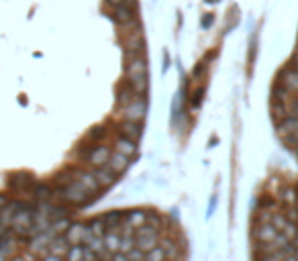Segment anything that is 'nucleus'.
Returning <instances> with one entry per match:
<instances>
[{
    "label": "nucleus",
    "mask_w": 298,
    "mask_h": 261,
    "mask_svg": "<svg viewBox=\"0 0 298 261\" xmlns=\"http://www.w3.org/2000/svg\"><path fill=\"white\" fill-rule=\"evenodd\" d=\"M127 78L133 86V92H137L139 96L147 90V65L143 57H135L133 61H129L127 65Z\"/></svg>",
    "instance_id": "nucleus-1"
},
{
    "label": "nucleus",
    "mask_w": 298,
    "mask_h": 261,
    "mask_svg": "<svg viewBox=\"0 0 298 261\" xmlns=\"http://www.w3.org/2000/svg\"><path fill=\"white\" fill-rule=\"evenodd\" d=\"M90 192H88L84 186H82V182L80 180H72L68 186H64L62 188V198L66 200V202H70V204H84V202H88L90 200Z\"/></svg>",
    "instance_id": "nucleus-2"
},
{
    "label": "nucleus",
    "mask_w": 298,
    "mask_h": 261,
    "mask_svg": "<svg viewBox=\"0 0 298 261\" xmlns=\"http://www.w3.org/2000/svg\"><path fill=\"white\" fill-rule=\"evenodd\" d=\"M92 237H94V233L90 231V226H88V224H72L66 231L64 239L70 245H86Z\"/></svg>",
    "instance_id": "nucleus-3"
},
{
    "label": "nucleus",
    "mask_w": 298,
    "mask_h": 261,
    "mask_svg": "<svg viewBox=\"0 0 298 261\" xmlns=\"http://www.w3.org/2000/svg\"><path fill=\"white\" fill-rule=\"evenodd\" d=\"M149 220H152V216H149L147 212H143V210H131V212H127V216L123 220V235H133L135 228H141Z\"/></svg>",
    "instance_id": "nucleus-4"
},
{
    "label": "nucleus",
    "mask_w": 298,
    "mask_h": 261,
    "mask_svg": "<svg viewBox=\"0 0 298 261\" xmlns=\"http://www.w3.org/2000/svg\"><path fill=\"white\" fill-rule=\"evenodd\" d=\"M33 226V208H27V210H19L13 214L11 218V228L15 233L23 235V233H29V228Z\"/></svg>",
    "instance_id": "nucleus-5"
},
{
    "label": "nucleus",
    "mask_w": 298,
    "mask_h": 261,
    "mask_svg": "<svg viewBox=\"0 0 298 261\" xmlns=\"http://www.w3.org/2000/svg\"><path fill=\"white\" fill-rule=\"evenodd\" d=\"M145 112H147V102L143 100L141 96H137V98H133V100L123 108V116L127 118V120H133V122H139V120H143V116H145Z\"/></svg>",
    "instance_id": "nucleus-6"
},
{
    "label": "nucleus",
    "mask_w": 298,
    "mask_h": 261,
    "mask_svg": "<svg viewBox=\"0 0 298 261\" xmlns=\"http://www.w3.org/2000/svg\"><path fill=\"white\" fill-rule=\"evenodd\" d=\"M278 228L270 222V220H259V224L255 226V233H253V237H255V241L259 243V245H265V243H270V241H274L276 237H278Z\"/></svg>",
    "instance_id": "nucleus-7"
},
{
    "label": "nucleus",
    "mask_w": 298,
    "mask_h": 261,
    "mask_svg": "<svg viewBox=\"0 0 298 261\" xmlns=\"http://www.w3.org/2000/svg\"><path fill=\"white\" fill-rule=\"evenodd\" d=\"M127 166H129V157H125V155H121L118 151H114V153H110V157H108V161H106V170L112 174V176H118L123 170H127Z\"/></svg>",
    "instance_id": "nucleus-8"
},
{
    "label": "nucleus",
    "mask_w": 298,
    "mask_h": 261,
    "mask_svg": "<svg viewBox=\"0 0 298 261\" xmlns=\"http://www.w3.org/2000/svg\"><path fill=\"white\" fill-rule=\"evenodd\" d=\"M108 157H110V149L104 147V145H98V147H94L90 153H88V161H90L94 168H104Z\"/></svg>",
    "instance_id": "nucleus-9"
},
{
    "label": "nucleus",
    "mask_w": 298,
    "mask_h": 261,
    "mask_svg": "<svg viewBox=\"0 0 298 261\" xmlns=\"http://www.w3.org/2000/svg\"><path fill=\"white\" fill-rule=\"evenodd\" d=\"M76 180H80L82 186H84L88 192H90V194H96V192L102 190V186L98 184V180H96V176H94L92 172H78V174H76Z\"/></svg>",
    "instance_id": "nucleus-10"
},
{
    "label": "nucleus",
    "mask_w": 298,
    "mask_h": 261,
    "mask_svg": "<svg viewBox=\"0 0 298 261\" xmlns=\"http://www.w3.org/2000/svg\"><path fill=\"white\" fill-rule=\"evenodd\" d=\"M114 147H116V151H118V153L125 155V157H129V159L137 153V143H135L133 139H127V137H121V139L116 141V145H114Z\"/></svg>",
    "instance_id": "nucleus-11"
},
{
    "label": "nucleus",
    "mask_w": 298,
    "mask_h": 261,
    "mask_svg": "<svg viewBox=\"0 0 298 261\" xmlns=\"http://www.w3.org/2000/svg\"><path fill=\"white\" fill-rule=\"evenodd\" d=\"M114 19L121 23V25H129V23H133L135 21V15H133V9L125 3V5H121V7H116L114 9Z\"/></svg>",
    "instance_id": "nucleus-12"
},
{
    "label": "nucleus",
    "mask_w": 298,
    "mask_h": 261,
    "mask_svg": "<svg viewBox=\"0 0 298 261\" xmlns=\"http://www.w3.org/2000/svg\"><path fill=\"white\" fill-rule=\"evenodd\" d=\"M278 128H280V135H284V137L298 133V116H286Z\"/></svg>",
    "instance_id": "nucleus-13"
},
{
    "label": "nucleus",
    "mask_w": 298,
    "mask_h": 261,
    "mask_svg": "<svg viewBox=\"0 0 298 261\" xmlns=\"http://www.w3.org/2000/svg\"><path fill=\"white\" fill-rule=\"evenodd\" d=\"M102 243H104V251H118V245H121V233H114V231H108L106 235H102Z\"/></svg>",
    "instance_id": "nucleus-14"
},
{
    "label": "nucleus",
    "mask_w": 298,
    "mask_h": 261,
    "mask_svg": "<svg viewBox=\"0 0 298 261\" xmlns=\"http://www.w3.org/2000/svg\"><path fill=\"white\" fill-rule=\"evenodd\" d=\"M296 251V245H292V243H288L284 249H278V251H274V253H267L265 257H263V261H284L288 255H292Z\"/></svg>",
    "instance_id": "nucleus-15"
},
{
    "label": "nucleus",
    "mask_w": 298,
    "mask_h": 261,
    "mask_svg": "<svg viewBox=\"0 0 298 261\" xmlns=\"http://www.w3.org/2000/svg\"><path fill=\"white\" fill-rule=\"evenodd\" d=\"M288 243H290L288 237H286L284 233H278V237H276L274 241H270V243L263 245V251H265V253H274V251H278V249H284Z\"/></svg>",
    "instance_id": "nucleus-16"
},
{
    "label": "nucleus",
    "mask_w": 298,
    "mask_h": 261,
    "mask_svg": "<svg viewBox=\"0 0 298 261\" xmlns=\"http://www.w3.org/2000/svg\"><path fill=\"white\" fill-rule=\"evenodd\" d=\"M166 259H168V249L162 247V245H158L152 251L145 253V259L143 261H166Z\"/></svg>",
    "instance_id": "nucleus-17"
},
{
    "label": "nucleus",
    "mask_w": 298,
    "mask_h": 261,
    "mask_svg": "<svg viewBox=\"0 0 298 261\" xmlns=\"http://www.w3.org/2000/svg\"><path fill=\"white\" fill-rule=\"evenodd\" d=\"M92 174L96 176V180H98V184H100L102 188L110 186V184H112V180H114V176H112L106 168H94V170H92Z\"/></svg>",
    "instance_id": "nucleus-18"
},
{
    "label": "nucleus",
    "mask_w": 298,
    "mask_h": 261,
    "mask_svg": "<svg viewBox=\"0 0 298 261\" xmlns=\"http://www.w3.org/2000/svg\"><path fill=\"white\" fill-rule=\"evenodd\" d=\"M11 186H13V188H17V190L31 188V186H33V178H31V176H27V174L13 176V180H11Z\"/></svg>",
    "instance_id": "nucleus-19"
},
{
    "label": "nucleus",
    "mask_w": 298,
    "mask_h": 261,
    "mask_svg": "<svg viewBox=\"0 0 298 261\" xmlns=\"http://www.w3.org/2000/svg\"><path fill=\"white\" fill-rule=\"evenodd\" d=\"M64 257H66V261H80V259H84V245H70Z\"/></svg>",
    "instance_id": "nucleus-20"
},
{
    "label": "nucleus",
    "mask_w": 298,
    "mask_h": 261,
    "mask_svg": "<svg viewBox=\"0 0 298 261\" xmlns=\"http://www.w3.org/2000/svg\"><path fill=\"white\" fill-rule=\"evenodd\" d=\"M123 128H125V133H127V139H135V137H139V133H141V126H139L137 122H133V120H127V122L123 124Z\"/></svg>",
    "instance_id": "nucleus-21"
},
{
    "label": "nucleus",
    "mask_w": 298,
    "mask_h": 261,
    "mask_svg": "<svg viewBox=\"0 0 298 261\" xmlns=\"http://www.w3.org/2000/svg\"><path fill=\"white\" fill-rule=\"evenodd\" d=\"M270 222H272V224H274V226L278 228V231H282V228L286 226V222H288V218H286L284 214H280V212H274V214H272V220H270Z\"/></svg>",
    "instance_id": "nucleus-22"
},
{
    "label": "nucleus",
    "mask_w": 298,
    "mask_h": 261,
    "mask_svg": "<svg viewBox=\"0 0 298 261\" xmlns=\"http://www.w3.org/2000/svg\"><path fill=\"white\" fill-rule=\"evenodd\" d=\"M127 259H129V261H143V259H145V253L135 247V249H131V251L127 253Z\"/></svg>",
    "instance_id": "nucleus-23"
},
{
    "label": "nucleus",
    "mask_w": 298,
    "mask_h": 261,
    "mask_svg": "<svg viewBox=\"0 0 298 261\" xmlns=\"http://www.w3.org/2000/svg\"><path fill=\"white\" fill-rule=\"evenodd\" d=\"M110 261H129L127 259V253H121V251H114L110 255Z\"/></svg>",
    "instance_id": "nucleus-24"
},
{
    "label": "nucleus",
    "mask_w": 298,
    "mask_h": 261,
    "mask_svg": "<svg viewBox=\"0 0 298 261\" xmlns=\"http://www.w3.org/2000/svg\"><path fill=\"white\" fill-rule=\"evenodd\" d=\"M9 196H5V194H0V210H3V208H7L9 206Z\"/></svg>",
    "instance_id": "nucleus-25"
},
{
    "label": "nucleus",
    "mask_w": 298,
    "mask_h": 261,
    "mask_svg": "<svg viewBox=\"0 0 298 261\" xmlns=\"http://www.w3.org/2000/svg\"><path fill=\"white\" fill-rule=\"evenodd\" d=\"M106 5H108V7H114V9H116V7L125 5V0H106Z\"/></svg>",
    "instance_id": "nucleus-26"
},
{
    "label": "nucleus",
    "mask_w": 298,
    "mask_h": 261,
    "mask_svg": "<svg viewBox=\"0 0 298 261\" xmlns=\"http://www.w3.org/2000/svg\"><path fill=\"white\" fill-rule=\"evenodd\" d=\"M43 261H62V257H59V255H53V253H49Z\"/></svg>",
    "instance_id": "nucleus-27"
},
{
    "label": "nucleus",
    "mask_w": 298,
    "mask_h": 261,
    "mask_svg": "<svg viewBox=\"0 0 298 261\" xmlns=\"http://www.w3.org/2000/svg\"><path fill=\"white\" fill-rule=\"evenodd\" d=\"M294 61H296V65H298V49L294 51Z\"/></svg>",
    "instance_id": "nucleus-28"
},
{
    "label": "nucleus",
    "mask_w": 298,
    "mask_h": 261,
    "mask_svg": "<svg viewBox=\"0 0 298 261\" xmlns=\"http://www.w3.org/2000/svg\"><path fill=\"white\" fill-rule=\"evenodd\" d=\"M125 3H127V5H133V3H135V0H125Z\"/></svg>",
    "instance_id": "nucleus-29"
},
{
    "label": "nucleus",
    "mask_w": 298,
    "mask_h": 261,
    "mask_svg": "<svg viewBox=\"0 0 298 261\" xmlns=\"http://www.w3.org/2000/svg\"><path fill=\"white\" fill-rule=\"evenodd\" d=\"M80 261H92V259H86V257H84V259H80Z\"/></svg>",
    "instance_id": "nucleus-30"
},
{
    "label": "nucleus",
    "mask_w": 298,
    "mask_h": 261,
    "mask_svg": "<svg viewBox=\"0 0 298 261\" xmlns=\"http://www.w3.org/2000/svg\"><path fill=\"white\" fill-rule=\"evenodd\" d=\"M100 261H102V259H100Z\"/></svg>",
    "instance_id": "nucleus-31"
}]
</instances>
